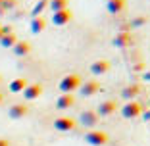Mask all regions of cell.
<instances>
[{
  "instance_id": "11",
  "label": "cell",
  "mask_w": 150,
  "mask_h": 146,
  "mask_svg": "<svg viewBox=\"0 0 150 146\" xmlns=\"http://www.w3.org/2000/svg\"><path fill=\"white\" fill-rule=\"evenodd\" d=\"M23 94H25L27 100H35V98H39L40 94H42V85H39V83L27 85L25 90H23Z\"/></svg>"
},
{
  "instance_id": "3",
  "label": "cell",
  "mask_w": 150,
  "mask_h": 146,
  "mask_svg": "<svg viewBox=\"0 0 150 146\" xmlns=\"http://www.w3.org/2000/svg\"><path fill=\"white\" fill-rule=\"evenodd\" d=\"M142 114V106L139 104L137 100H129L123 108H121V115L125 119H133V117H139Z\"/></svg>"
},
{
  "instance_id": "5",
  "label": "cell",
  "mask_w": 150,
  "mask_h": 146,
  "mask_svg": "<svg viewBox=\"0 0 150 146\" xmlns=\"http://www.w3.org/2000/svg\"><path fill=\"white\" fill-rule=\"evenodd\" d=\"M98 119H100V115L94 110H85V111H81V115H79V121L83 123V127H94V125L98 123Z\"/></svg>"
},
{
  "instance_id": "21",
  "label": "cell",
  "mask_w": 150,
  "mask_h": 146,
  "mask_svg": "<svg viewBox=\"0 0 150 146\" xmlns=\"http://www.w3.org/2000/svg\"><path fill=\"white\" fill-rule=\"evenodd\" d=\"M146 21H148L146 16H137V18H133L131 21H129V27H131V29H137V27L146 25Z\"/></svg>"
},
{
  "instance_id": "6",
  "label": "cell",
  "mask_w": 150,
  "mask_h": 146,
  "mask_svg": "<svg viewBox=\"0 0 150 146\" xmlns=\"http://www.w3.org/2000/svg\"><path fill=\"white\" fill-rule=\"evenodd\" d=\"M115 110H117V102H115V100H104V102H100V104H98L96 114L102 115V117H106V115L115 114Z\"/></svg>"
},
{
  "instance_id": "28",
  "label": "cell",
  "mask_w": 150,
  "mask_h": 146,
  "mask_svg": "<svg viewBox=\"0 0 150 146\" xmlns=\"http://www.w3.org/2000/svg\"><path fill=\"white\" fill-rule=\"evenodd\" d=\"M0 37H2V27H0Z\"/></svg>"
},
{
  "instance_id": "31",
  "label": "cell",
  "mask_w": 150,
  "mask_h": 146,
  "mask_svg": "<svg viewBox=\"0 0 150 146\" xmlns=\"http://www.w3.org/2000/svg\"><path fill=\"white\" fill-rule=\"evenodd\" d=\"M0 81H2V77H0Z\"/></svg>"
},
{
  "instance_id": "19",
  "label": "cell",
  "mask_w": 150,
  "mask_h": 146,
  "mask_svg": "<svg viewBox=\"0 0 150 146\" xmlns=\"http://www.w3.org/2000/svg\"><path fill=\"white\" fill-rule=\"evenodd\" d=\"M25 87H27L25 79H16V81L10 83V90H12V92H21V90H25Z\"/></svg>"
},
{
  "instance_id": "23",
  "label": "cell",
  "mask_w": 150,
  "mask_h": 146,
  "mask_svg": "<svg viewBox=\"0 0 150 146\" xmlns=\"http://www.w3.org/2000/svg\"><path fill=\"white\" fill-rule=\"evenodd\" d=\"M131 71H146V69H144V63H142V62L131 63Z\"/></svg>"
},
{
  "instance_id": "15",
  "label": "cell",
  "mask_w": 150,
  "mask_h": 146,
  "mask_svg": "<svg viewBox=\"0 0 150 146\" xmlns=\"http://www.w3.org/2000/svg\"><path fill=\"white\" fill-rule=\"evenodd\" d=\"M44 27H46V19H44L42 16H39V18H33V21H31V31L35 33V35L42 33Z\"/></svg>"
},
{
  "instance_id": "7",
  "label": "cell",
  "mask_w": 150,
  "mask_h": 146,
  "mask_svg": "<svg viewBox=\"0 0 150 146\" xmlns=\"http://www.w3.org/2000/svg\"><path fill=\"white\" fill-rule=\"evenodd\" d=\"M79 90H81L83 96H94L100 90V83L98 81H85V83H81Z\"/></svg>"
},
{
  "instance_id": "1",
  "label": "cell",
  "mask_w": 150,
  "mask_h": 146,
  "mask_svg": "<svg viewBox=\"0 0 150 146\" xmlns=\"http://www.w3.org/2000/svg\"><path fill=\"white\" fill-rule=\"evenodd\" d=\"M85 142L91 146H104L110 142V137H108L106 131H100V129H91L87 135H85Z\"/></svg>"
},
{
  "instance_id": "9",
  "label": "cell",
  "mask_w": 150,
  "mask_h": 146,
  "mask_svg": "<svg viewBox=\"0 0 150 146\" xmlns=\"http://www.w3.org/2000/svg\"><path fill=\"white\" fill-rule=\"evenodd\" d=\"M141 90H142V87H141L139 83H131V85H127V87L121 90V96H123L127 102H129V100H135V98L141 94Z\"/></svg>"
},
{
  "instance_id": "4",
  "label": "cell",
  "mask_w": 150,
  "mask_h": 146,
  "mask_svg": "<svg viewBox=\"0 0 150 146\" xmlns=\"http://www.w3.org/2000/svg\"><path fill=\"white\" fill-rule=\"evenodd\" d=\"M133 42H135V39H133L131 31H119L117 35L114 37V46H115V48H119V50L129 48Z\"/></svg>"
},
{
  "instance_id": "14",
  "label": "cell",
  "mask_w": 150,
  "mask_h": 146,
  "mask_svg": "<svg viewBox=\"0 0 150 146\" xmlns=\"http://www.w3.org/2000/svg\"><path fill=\"white\" fill-rule=\"evenodd\" d=\"M106 8L110 13H121L125 10V0H108Z\"/></svg>"
},
{
  "instance_id": "25",
  "label": "cell",
  "mask_w": 150,
  "mask_h": 146,
  "mask_svg": "<svg viewBox=\"0 0 150 146\" xmlns=\"http://www.w3.org/2000/svg\"><path fill=\"white\" fill-rule=\"evenodd\" d=\"M142 79L146 81V83H150V69H146V71H142Z\"/></svg>"
},
{
  "instance_id": "13",
  "label": "cell",
  "mask_w": 150,
  "mask_h": 146,
  "mask_svg": "<svg viewBox=\"0 0 150 146\" xmlns=\"http://www.w3.org/2000/svg\"><path fill=\"white\" fill-rule=\"evenodd\" d=\"M75 104V96L73 94H62V96L58 98L56 106L60 108V110H67V108H71Z\"/></svg>"
},
{
  "instance_id": "26",
  "label": "cell",
  "mask_w": 150,
  "mask_h": 146,
  "mask_svg": "<svg viewBox=\"0 0 150 146\" xmlns=\"http://www.w3.org/2000/svg\"><path fill=\"white\" fill-rule=\"evenodd\" d=\"M142 117H144V121H150V110H146L144 114H142Z\"/></svg>"
},
{
  "instance_id": "24",
  "label": "cell",
  "mask_w": 150,
  "mask_h": 146,
  "mask_svg": "<svg viewBox=\"0 0 150 146\" xmlns=\"http://www.w3.org/2000/svg\"><path fill=\"white\" fill-rule=\"evenodd\" d=\"M0 6H2V8H12V6H16V0H2V4H0Z\"/></svg>"
},
{
  "instance_id": "27",
  "label": "cell",
  "mask_w": 150,
  "mask_h": 146,
  "mask_svg": "<svg viewBox=\"0 0 150 146\" xmlns=\"http://www.w3.org/2000/svg\"><path fill=\"white\" fill-rule=\"evenodd\" d=\"M0 146H8V142H6V140H0Z\"/></svg>"
},
{
  "instance_id": "10",
  "label": "cell",
  "mask_w": 150,
  "mask_h": 146,
  "mask_svg": "<svg viewBox=\"0 0 150 146\" xmlns=\"http://www.w3.org/2000/svg\"><path fill=\"white\" fill-rule=\"evenodd\" d=\"M75 119L73 117H58L56 121H54V127L58 129V131H73L75 129Z\"/></svg>"
},
{
  "instance_id": "22",
  "label": "cell",
  "mask_w": 150,
  "mask_h": 146,
  "mask_svg": "<svg viewBox=\"0 0 150 146\" xmlns=\"http://www.w3.org/2000/svg\"><path fill=\"white\" fill-rule=\"evenodd\" d=\"M0 42H2V46H13L18 42V39H16V35H12V33H6V35L0 37Z\"/></svg>"
},
{
  "instance_id": "30",
  "label": "cell",
  "mask_w": 150,
  "mask_h": 146,
  "mask_svg": "<svg viewBox=\"0 0 150 146\" xmlns=\"http://www.w3.org/2000/svg\"><path fill=\"white\" fill-rule=\"evenodd\" d=\"M0 4H2V0H0Z\"/></svg>"
},
{
  "instance_id": "12",
  "label": "cell",
  "mask_w": 150,
  "mask_h": 146,
  "mask_svg": "<svg viewBox=\"0 0 150 146\" xmlns=\"http://www.w3.org/2000/svg\"><path fill=\"white\" fill-rule=\"evenodd\" d=\"M91 71H93V75H104L110 71V62L108 60H96L91 66Z\"/></svg>"
},
{
  "instance_id": "2",
  "label": "cell",
  "mask_w": 150,
  "mask_h": 146,
  "mask_svg": "<svg viewBox=\"0 0 150 146\" xmlns=\"http://www.w3.org/2000/svg\"><path fill=\"white\" fill-rule=\"evenodd\" d=\"M81 87V77L77 73H69L60 81V90L64 94H73V90H77Z\"/></svg>"
},
{
  "instance_id": "8",
  "label": "cell",
  "mask_w": 150,
  "mask_h": 146,
  "mask_svg": "<svg viewBox=\"0 0 150 146\" xmlns=\"http://www.w3.org/2000/svg\"><path fill=\"white\" fill-rule=\"evenodd\" d=\"M71 18H73L71 10H69V8H66V10H60V12H54L52 21H54V25H66V23H69V21H71Z\"/></svg>"
},
{
  "instance_id": "20",
  "label": "cell",
  "mask_w": 150,
  "mask_h": 146,
  "mask_svg": "<svg viewBox=\"0 0 150 146\" xmlns=\"http://www.w3.org/2000/svg\"><path fill=\"white\" fill-rule=\"evenodd\" d=\"M46 8H48V0H39V2L35 4V8H33V12H31L33 18H39V16H40V13H42Z\"/></svg>"
},
{
  "instance_id": "29",
  "label": "cell",
  "mask_w": 150,
  "mask_h": 146,
  "mask_svg": "<svg viewBox=\"0 0 150 146\" xmlns=\"http://www.w3.org/2000/svg\"><path fill=\"white\" fill-rule=\"evenodd\" d=\"M0 102H2V94H0Z\"/></svg>"
},
{
  "instance_id": "16",
  "label": "cell",
  "mask_w": 150,
  "mask_h": 146,
  "mask_svg": "<svg viewBox=\"0 0 150 146\" xmlns=\"http://www.w3.org/2000/svg\"><path fill=\"white\" fill-rule=\"evenodd\" d=\"M13 52L18 54V56H25V54L31 52V44L25 42V40H18V42L13 44Z\"/></svg>"
},
{
  "instance_id": "18",
  "label": "cell",
  "mask_w": 150,
  "mask_h": 146,
  "mask_svg": "<svg viewBox=\"0 0 150 146\" xmlns=\"http://www.w3.org/2000/svg\"><path fill=\"white\" fill-rule=\"evenodd\" d=\"M25 114H27V106H23V104H16V106L10 108V115L12 117H23Z\"/></svg>"
},
{
  "instance_id": "17",
  "label": "cell",
  "mask_w": 150,
  "mask_h": 146,
  "mask_svg": "<svg viewBox=\"0 0 150 146\" xmlns=\"http://www.w3.org/2000/svg\"><path fill=\"white\" fill-rule=\"evenodd\" d=\"M69 0H48V6L52 12H60V10H66Z\"/></svg>"
}]
</instances>
